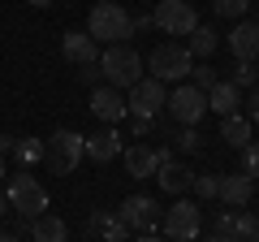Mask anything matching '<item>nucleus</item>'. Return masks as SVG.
Here are the masks:
<instances>
[{
    "mask_svg": "<svg viewBox=\"0 0 259 242\" xmlns=\"http://www.w3.org/2000/svg\"><path fill=\"white\" fill-rule=\"evenodd\" d=\"M156 182H160V190H164V195H173V199H177V195H186V190H190L194 173H190V169H186L177 156H168V160H160Z\"/></svg>",
    "mask_w": 259,
    "mask_h": 242,
    "instance_id": "nucleus-16",
    "label": "nucleus"
},
{
    "mask_svg": "<svg viewBox=\"0 0 259 242\" xmlns=\"http://www.w3.org/2000/svg\"><path fill=\"white\" fill-rule=\"evenodd\" d=\"M30 238L35 242H69V225L61 216H52V212H39L30 221Z\"/></svg>",
    "mask_w": 259,
    "mask_h": 242,
    "instance_id": "nucleus-21",
    "label": "nucleus"
},
{
    "mask_svg": "<svg viewBox=\"0 0 259 242\" xmlns=\"http://www.w3.org/2000/svg\"><path fill=\"white\" fill-rule=\"evenodd\" d=\"M5 212H9V199H5V195H0V216H5Z\"/></svg>",
    "mask_w": 259,
    "mask_h": 242,
    "instance_id": "nucleus-39",
    "label": "nucleus"
},
{
    "mask_svg": "<svg viewBox=\"0 0 259 242\" xmlns=\"http://www.w3.org/2000/svg\"><path fill=\"white\" fill-rule=\"evenodd\" d=\"M190 83L199 87V91L216 87V83H221V78H216V65H207V61H194V69H190Z\"/></svg>",
    "mask_w": 259,
    "mask_h": 242,
    "instance_id": "nucleus-27",
    "label": "nucleus"
},
{
    "mask_svg": "<svg viewBox=\"0 0 259 242\" xmlns=\"http://www.w3.org/2000/svg\"><path fill=\"white\" fill-rule=\"evenodd\" d=\"M250 195H255V177H246V173H225V177H221L216 199H225L229 208H246Z\"/></svg>",
    "mask_w": 259,
    "mask_h": 242,
    "instance_id": "nucleus-18",
    "label": "nucleus"
},
{
    "mask_svg": "<svg viewBox=\"0 0 259 242\" xmlns=\"http://www.w3.org/2000/svg\"><path fill=\"white\" fill-rule=\"evenodd\" d=\"M9 151H13V139H9V134H0V156H9Z\"/></svg>",
    "mask_w": 259,
    "mask_h": 242,
    "instance_id": "nucleus-35",
    "label": "nucleus"
},
{
    "mask_svg": "<svg viewBox=\"0 0 259 242\" xmlns=\"http://www.w3.org/2000/svg\"><path fill=\"white\" fill-rule=\"evenodd\" d=\"M255 26H259V18H255Z\"/></svg>",
    "mask_w": 259,
    "mask_h": 242,
    "instance_id": "nucleus-44",
    "label": "nucleus"
},
{
    "mask_svg": "<svg viewBox=\"0 0 259 242\" xmlns=\"http://www.w3.org/2000/svg\"><path fill=\"white\" fill-rule=\"evenodd\" d=\"M212 233H221V238H229V242H246L250 233H259V216L246 212V208H229V212L216 216Z\"/></svg>",
    "mask_w": 259,
    "mask_h": 242,
    "instance_id": "nucleus-11",
    "label": "nucleus"
},
{
    "mask_svg": "<svg viewBox=\"0 0 259 242\" xmlns=\"http://www.w3.org/2000/svg\"><path fill=\"white\" fill-rule=\"evenodd\" d=\"M30 221H35V216H18V225H13V233H30Z\"/></svg>",
    "mask_w": 259,
    "mask_h": 242,
    "instance_id": "nucleus-34",
    "label": "nucleus"
},
{
    "mask_svg": "<svg viewBox=\"0 0 259 242\" xmlns=\"http://www.w3.org/2000/svg\"><path fill=\"white\" fill-rule=\"evenodd\" d=\"M134 242H164V238H156V233H134Z\"/></svg>",
    "mask_w": 259,
    "mask_h": 242,
    "instance_id": "nucleus-36",
    "label": "nucleus"
},
{
    "mask_svg": "<svg viewBox=\"0 0 259 242\" xmlns=\"http://www.w3.org/2000/svg\"><path fill=\"white\" fill-rule=\"evenodd\" d=\"M61 56L69 61V65H95V61H100V44H95L87 30H65Z\"/></svg>",
    "mask_w": 259,
    "mask_h": 242,
    "instance_id": "nucleus-14",
    "label": "nucleus"
},
{
    "mask_svg": "<svg viewBox=\"0 0 259 242\" xmlns=\"http://www.w3.org/2000/svg\"><path fill=\"white\" fill-rule=\"evenodd\" d=\"M199 229H203V212H199V204L186 199V195H177V204L168 208V212H160V233H164V242H194Z\"/></svg>",
    "mask_w": 259,
    "mask_h": 242,
    "instance_id": "nucleus-4",
    "label": "nucleus"
},
{
    "mask_svg": "<svg viewBox=\"0 0 259 242\" xmlns=\"http://www.w3.org/2000/svg\"><path fill=\"white\" fill-rule=\"evenodd\" d=\"M168 147H173V151H199V147H203V134L194 130V126H182V130L168 139Z\"/></svg>",
    "mask_w": 259,
    "mask_h": 242,
    "instance_id": "nucleus-25",
    "label": "nucleus"
},
{
    "mask_svg": "<svg viewBox=\"0 0 259 242\" xmlns=\"http://www.w3.org/2000/svg\"><path fill=\"white\" fill-rule=\"evenodd\" d=\"M246 242H259V233H250V238H246Z\"/></svg>",
    "mask_w": 259,
    "mask_h": 242,
    "instance_id": "nucleus-43",
    "label": "nucleus"
},
{
    "mask_svg": "<svg viewBox=\"0 0 259 242\" xmlns=\"http://www.w3.org/2000/svg\"><path fill=\"white\" fill-rule=\"evenodd\" d=\"M30 5H35V9H48V5H56V0H30Z\"/></svg>",
    "mask_w": 259,
    "mask_h": 242,
    "instance_id": "nucleus-37",
    "label": "nucleus"
},
{
    "mask_svg": "<svg viewBox=\"0 0 259 242\" xmlns=\"http://www.w3.org/2000/svg\"><path fill=\"white\" fill-rule=\"evenodd\" d=\"M216 18H242V13L250 9V0H212Z\"/></svg>",
    "mask_w": 259,
    "mask_h": 242,
    "instance_id": "nucleus-28",
    "label": "nucleus"
},
{
    "mask_svg": "<svg viewBox=\"0 0 259 242\" xmlns=\"http://www.w3.org/2000/svg\"><path fill=\"white\" fill-rule=\"evenodd\" d=\"M229 83H233V87H255V61H238Z\"/></svg>",
    "mask_w": 259,
    "mask_h": 242,
    "instance_id": "nucleus-30",
    "label": "nucleus"
},
{
    "mask_svg": "<svg viewBox=\"0 0 259 242\" xmlns=\"http://www.w3.org/2000/svg\"><path fill=\"white\" fill-rule=\"evenodd\" d=\"M78 160H82V134L78 130H52L44 139V165L52 169V173L69 177L78 169Z\"/></svg>",
    "mask_w": 259,
    "mask_h": 242,
    "instance_id": "nucleus-5",
    "label": "nucleus"
},
{
    "mask_svg": "<svg viewBox=\"0 0 259 242\" xmlns=\"http://www.w3.org/2000/svg\"><path fill=\"white\" fill-rule=\"evenodd\" d=\"M242 173L259 182V143H255V139H250L246 147H242Z\"/></svg>",
    "mask_w": 259,
    "mask_h": 242,
    "instance_id": "nucleus-29",
    "label": "nucleus"
},
{
    "mask_svg": "<svg viewBox=\"0 0 259 242\" xmlns=\"http://www.w3.org/2000/svg\"><path fill=\"white\" fill-rule=\"evenodd\" d=\"M121 160H125V173L130 177H156V169H160L156 147H147V143H130V147H121Z\"/></svg>",
    "mask_w": 259,
    "mask_h": 242,
    "instance_id": "nucleus-17",
    "label": "nucleus"
},
{
    "mask_svg": "<svg viewBox=\"0 0 259 242\" xmlns=\"http://www.w3.org/2000/svg\"><path fill=\"white\" fill-rule=\"evenodd\" d=\"M242 104H246V117H250V121H259V87L250 91V100H242Z\"/></svg>",
    "mask_w": 259,
    "mask_h": 242,
    "instance_id": "nucleus-33",
    "label": "nucleus"
},
{
    "mask_svg": "<svg viewBox=\"0 0 259 242\" xmlns=\"http://www.w3.org/2000/svg\"><path fill=\"white\" fill-rule=\"evenodd\" d=\"M91 112L104 121V126H117V121L125 117V95H121L117 87H108V83L91 87Z\"/></svg>",
    "mask_w": 259,
    "mask_h": 242,
    "instance_id": "nucleus-13",
    "label": "nucleus"
},
{
    "mask_svg": "<svg viewBox=\"0 0 259 242\" xmlns=\"http://www.w3.org/2000/svg\"><path fill=\"white\" fill-rule=\"evenodd\" d=\"M9 208L18 216H39V212H48V190H44V182H39L35 173H13L9 177Z\"/></svg>",
    "mask_w": 259,
    "mask_h": 242,
    "instance_id": "nucleus-6",
    "label": "nucleus"
},
{
    "mask_svg": "<svg viewBox=\"0 0 259 242\" xmlns=\"http://www.w3.org/2000/svg\"><path fill=\"white\" fill-rule=\"evenodd\" d=\"M255 87H259V61H255Z\"/></svg>",
    "mask_w": 259,
    "mask_h": 242,
    "instance_id": "nucleus-42",
    "label": "nucleus"
},
{
    "mask_svg": "<svg viewBox=\"0 0 259 242\" xmlns=\"http://www.w3.org/2000/svg\"><path fill=\"white\" fill-rule=\"evenodd\" d=\"M190 69H194V56H190V48H186L182 39H164V44H156L151 56H147V74L160 78V83H186Z\"/></svg>",
    "mask_w": 259,
    "mask_h": 242,
    "instance_id": "nucleus-2",
    "label": "nucleus"
},
{
    "mask_svg": "<svg viewBox=\"0 0 259 242\" xmlns=\"http://www.w3.org/2000/svg\"><path fill=\"white\" fill-rule=\"evenodd\" d=\"M221 139L229 143V147H246L250 143V117H242V112H229V117H221Z\"/></svg>",
    "mask_w": 259,
    "mask_h": 242,
    "instance_id": "nucleus-23",
    "label": "nucleus"
},
{
    "mask_svg": "<svg viewBox=\"0 0 259 242\" xmlns=\"http://www.w3.org/2000/svg\"><path fill=\"white\" fill-rule=\"evenodd\" d=\"M87 35L95 39V44H125L134 30H130V13L121 9L117 0H100L91 9V18H87Z\"/></svg>",
    "mask_w": 259,
    "mask_h": 242,
    "instance_id": "nucleus-3",
    "label": "nucleus"
},
{
    "mask_svg": "<svg viewBox=\"0 0 259 242\" xmlns=\"http://www.w3.org/2000/svg\"><path fill=\"white\" fill-rule=\"evenodd\" d=\"M78 83H82V87H100L104 83L100 65H78Z\"/></svg>",
    "mask_w": 259,
    "mask_h": 242,
    "instance_id": "nucleus-31",
    "label": "nucleus"
},
{
    "mask_svg": "<svg viewBox=\"0 0 259 242\" xmlns=\"http://www.w3.org/2000/svg\"><path fill=\"white\" fill-rule=\"evenodd\" d=\"M0 242H18V233H13V229H9V233H0Z\"/></svg>",
    "mask_w": 259,
    "mask_h": 242,
    "instance_id": "nucleus-38",
    "label": "nucleus"
},
{
    "mask_svg": "<svg viewBox=\"0 0 259 242\" xmlns=\"http://www.w3.org/2000/svg\"><path fill=\"white\" fill-rule=\"evenodd\" d=\"M95 65H100L104 83L117 87V91H130V87L143 78V56L134 52L130 44H108V48L100 52V61H95Z\"/></svg>",
    "mask_w": 259,
    "mask_h": 242,
    "instance_id": "nucleus-1",
    "label": "nucleus"
},
{
    "mask_svg": "<svg viewBox=\"0 0 259 242\" xmlns=\"http://www.w3.org/2000/svg\"><path fill=\"white\" fill-rule=\"evenodd\" d=\"M186 48H190L194 61H212L216 48H221V39H216V26H194L190 35H186Z\"/></svg>",
    "mask_w": 259,
    "mask_h": 242,
    "instance_id": "nucleus-22",
    "label": "nucleus"
},
{
    "mask_svg": "<svg viewBox=\"0 0 259 242\" xmlns=\"http://www.w3.org/2000/svg\"><path fill=\"white\" fill-rule=\"evenodd\" d=\"M229 52L238 61H259V26L255 22H238L229 30Z\"/></svg>",
    "mask_w": 259,
    "mask_h": 242,
    "instance_id": "nucleus-19",
    "label": "nucleus"
},
{
    "mask_svg": "<svg viewBox=\"0 0 259 242\" xmlns=\"http://www.w3.org/2000/svg\"><path fill=\"white\" fill-rule=\"evenodd\" d=\"M207 242H229V238H221V233H212V238H207Z\"/></svg>",
    "mask_w": 259,
    "mask_h": 242,
    "instance_id": "nucleus-41",
    "label": "nucleus"
},
{
    "mask_svg": "<svg viewBox=\"0 0 259 242\" xmlns=\"http://www.w3.org/2000/svg\"><path fill=\"white\" fill-rule=\"evenodd\" d=\"M238 104H242V87H233V83H216V87H207V112H216V117H229V112H238Z\"/></svg>",
    "mask_w": 259,
    "mask_h": 242,
    "instance_id": "nucleus-20",
    "label": "nucleus"
},
{
    "mask_svg": "<svg viewBox=\"0 0 259 242\" xmlns=\"http://www.w3.org/2000/svg\"><path fill=\"white\" fill-rule=\"evenodd\" d=\"M164 100H168L164 83L147 74V78H139V83L125 91V112H130V117H143V121H156L160 108H164Z\"/></svg>",
    "mask_w": 259,
    "mask_h": 242,
    "instance_id": "nucleus-7",
    "label": "nucleus"
},
{
    "mask_svg": "<svg viewBox=\"0 0 259 242\" xmlns=\"http://www.w3.org/2000/svg\"><path fill=\"white\" fill-rule=\"evenodd\" d=\"M190 190H194L199 199H216V190H221V177H216V173H194Z\"/></svg>",
    "mask_w": 259,
    "mask_h": 242,
    "instance_id": "nucleus-26",
    "label": "nucleus"
},
{
    "mask_svg": "<svg viewBox=\"0 0 259 242\" xmlns=\"http://www.w3.org/2000/svg\"><path fill=\"white\" fill-rule=\"evenodd\" d=\"M9 156H18L22 165H39V160H44V139H26V134H18Z\"/></svg>",
    "mask_w": 259,
    "mask_h": 242,
    "instance_id": "nucleus-24",
    "label": "nucleus"
},
{
    "mask_svg": "<svg viewBox=\"0 0 259 242\" xmlns=\"http://www.w3.org/2000/svg\"><path fill=\"white\" fill-rule=\"evenodd\" d=\"M130 30H134V35H139V30H151V13H134V18H130Z\"/></svg>",
    "mask_w": 259,
    "mask_h": 242,
    "instance_id": "nucleus-32",
    "label": "nucleus"
},
{
    "mask_svg": "<svg viewBox=\"0 0 259 242\" xmlns=\"http://www.w3.org/2000/svg\"><path fill=\"white\" fill-rule=\"evenodd\" d=\"M164 108H168V117H173L177 126H199L203 112H207V91H199L194 83H177L173 91H168Z\"/></svg>",
    "mask_w": 259,
    "mask_h": 242,
    "instance_id": "nucleus-8",
    "label": "nucleus"
},
{
    "mask_svg": "<svg viewBox=\"0 0 259 242\" xmlns=\"http://www.w3.org/2000/svg\"><path fill=\"white\" fill-rule=\"evenodd\" d=\"M87 233L100 242H130L134 233L125 229V221H121L117 212H108V208H100V212H91V221H87Z\"/></svg>",
    "mask_w": 259,
    "mask_h": 242,
    "instance_id": "nucleus-15",
    "label": "nucleus"
},
{
    "mask_svg": "<svg viewBox=\"0 0 259 242\" xmlns=\"http://www.w3.org/2000/svg\"><path fill=\"white\" fill-rule=\"evenodd\" d=\"M117 216L125 221L130 233H156L160 229V204L147 199V195H130L125 204L117 208Z\"/></svg>",
    "mask_w": 259,
    "mask_h": 242,
    "instance_id": "nucleus-10",
    "label": "nucleus"
},
{
    "mask_svg": "<svg viewBox=\"0 0 259 242\" xmlns=\"http://www.w3.org/2000/svg\"><path fill=\"white\" fill-rule=\"evenodd\" d=\"M5 173H9V169H5V156H0V182H5Z\"/></svg>",
    "mask_w": 259,
    "mask_h": 242,
    "instance_id": "nucleus-40",
    "label": "nucleus"
},
{
    "mask_svg": "<svg viewBox=\"0 0 259 242\" xmlns=\"http://www.w3.org/2000/svg\"><path fill=\"white\" fill-rule=\"evenodd\" d=\"M112 156H121V134H117V126H100L95 134H82V160L108 165Z\"/></svg>",
    "mask_w": 259,
    "mask_h": 242,
    "instance_id": "nucleus-12",
    "label": "nucleus"
},
{
    "mask_svg": "<svg viewBox=\"0 0 259 242\" xmlns=\"http://www.w3.org/2000/svg\"><path fill=\"white\" fill-rule=\"evenodd\" d=\"M151 26L164 30V35H190L199 26V13L186 5V0H160L156 13H151Z\"/></svg>",
    "mask_w": 259,
    "mask_h": 242,
    "instance_id": "nucleus-9",
    "label": "nucleus"
}]
</instances>
